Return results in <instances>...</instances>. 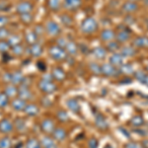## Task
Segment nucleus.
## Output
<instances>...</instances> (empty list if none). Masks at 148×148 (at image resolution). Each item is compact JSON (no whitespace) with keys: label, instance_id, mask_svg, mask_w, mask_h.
<instances>
[{"label":"nucleus","instance_id":"obj_1","mask_svg":"<svg viewBox=\"0 0 148 148\" xmlns=\"http://www.w3.org/2000/svg\"><path fill=\"white\" fill-rule=\"evenodd\" d=\"M49 56H51L52 59L56 61H62L67 58V52L63 47H60L58 46H52L49 47Z\"/></svg>","mask_w":148,"mask_h":148},{"label":"nucleus","instance_id":"obj_2","mask_svg":"<svg viewBox=\"0 0 148 148\" xmlns=\"http://www.w3.org/2000/svg\"><path fill=\"white\" fill-rule=\"evenodd\" d=\"M98 28V23L94 18H86L81 24V31L84 34H92Z\"/></svg>","mask_w":148,"mask_h":148},{"label":"nucleus","instance_id":"obj_3","mask_svg":"<svg viewBox=\"0 0 148 148\" xmlns=\"http://www.w3.org/2000/svg\"><path fill=\"white\" fill-rule=\"evenodd\" d=\"M38 86H39L40 91L46 93V94H52L57 90V86L51 80L42 79L39 82Z\"/></svg>","mask_w":148,"mask_h":148},{"label":"nucleus","instance_id":"obj_4","mask_svg":"<svg viewBox=\"0 0 148 148\" xmlns=\"http://www.w3.org/2000/svg\"><path fill=\"white\" fill-rule=\"evenodd\" d=\"M101 73L106 76H110V77H114V76L120 75L121 71L116 66L112 65L111 63H104L101 66Z\"/></svg>","mask_w":148,"mask_h":148},{"label":"nucleus","instance_id":"obj_5","mask_svg":"<svg viewBox=\"0 0 148 148\" xmlns=\"http://www.w3.org/2000/svg\"><path fill=\"white\" fill-rule=\"evenodd\" d=\"M46 32L51 37H56L61 33V29L59 27V25L54 21H47L46 24V28H45Z\"/></svg>","mask_w":148,"mask_h":148},{"label":"nucleus","instance_id":"obj_6","mask_svg":"<svg viewBox=\"0 0 148 148\" xmlns=\"http://www.w3.org/2000/svg\"><path fill=\"white\" fill-rule=\"evenodd\" d=\"M33 9H34V6L29 1H21V2H19L17 4V6H16V11H17V13L19 15L32 13Z\"/></svg>","mask_w":148,"mask_h":148},{"label":"nucleus","instance_id":"obj_7","mask_svg":"<svg viewBox=\"0 0 148 148\" xmlns=\"http://www.w3.org/2000/svg\"><path fill=\"white\" fill-rule=\"evenodd\" d=\"M40 128L47 134H51L53 132V130H56V125L54 121L51 119H45L40 123Z\"/></svg>","mask_w":148,"mask_h":148},{"label":"nucleus","instance_id":"obj_8","mask_svg":"<svg viewBox=\"0 0 148 148\" xmlns=\"http://www.w3.org/2000/svg\"><path fill=\"white\" fill-rule=\"evenodd\" d=\"M14 130V123L9 119H3L0 121V132L3 134H9Z\"/></svg>","mask_w":148,"mask_h":148},{"label":"nucleus","instance_id":"obj_9","mask_svg":"<svg viewBox=\"0 0 148 148\" xmlns=\"http://www.w3.org/2000/svg\"><path fill=\"white\" fill-rule=\"evenodd\" d=\"M95 125L101 130H107L109 127V123L106 121L105 116H103L101 114H96L95 116Z\"/></svg>","mask_w":148,"mask_h":148},{"label":"nucleus","instance_id":"obj_10","mask_svg":"<svg viewBox=\"0 0 148 148\" xmlns=\"http://www.w3.org/2000/svg\"><path fill=\"white\" fill-rule=\"evenodd\" d=\"M81 5H82V0H64L63 1L64 8L71 11L77 10Z\"/></svg>","mask_w":148,"mask_h":148},{"label":"nucleus","instance_id":"obj_11","mask_svg":"<svg viewBox=\"0 0 148 148\" xmlns=\"http://www.w3.org/2000/svg\"><path fill=\"white\" fill-rule=\"evenodd\" d=\"M51 74L52 78H53L54 80L58 81V82H61V81H63L66 78L65 71H64L63 69L60 68V67H54V68H52Z\"/></svg>","mask_w":148,"mask_h":148},{"label":"nucleus","instance_id":"obj_12","mask_svg":"<svg viewBox=\"0 0 148 148\" xmlns=\"http://www.w3.org/2000/svg\"><path fill=\"white\" fill-rule=\"evenodd\" d=\"M11 106H12V108H13V110H15V111H17V112H21L25 110L26 106H27V102L19 97L14 98L13 101L11 103Z\"/></svg>","mask_w":148,"mask_h":148},{"label":"nucleus","instance_id":"obj_13","mask_svg":"<svg viewBox=\"0 0 148 148\" xmlns=\"http://www.w3.org/2000/svg\"><path fill=\"white\" fill-rule=\"evenodd\" d=\"M52 134V138L56 141H63L65 140V138L67 137V132L66 130L62 127H57L53 130Z\"/></svg>","mask_w":148,"mask_h":148},{"label":"nucleus","instance_id":"obj_14","mask_svg":"<svg viewBox=\"0 0 148 148\" xmlns=\"http://www.w3.org/2000/svg\"><path fill=\"white\" fill-rule=\"evenodd\" d=\"M18 97L21 98V99L25 100L26 102L31 100L33 98V94L31 92L30 88L26 87V86H21L19 88V92H18Z\"/></svg>","mask_w":148,"mask_h":148},{"label":"nucleus","instance_id":"obj_15","mask_svg":"<svg viewBox=\"0 0 148 148\" xmlns=\"http://www.w3.org/2000/svg\"><path fill=\"white\" fill-rule=\"evenodd\" d=\"M40 144L42 148H58L56 143V140L51 136H44L40 140Z\"/></svg>","mask_w":148,"mask_h":148},{"label":"nucleus","instance_id":"obj_16","mask_svg":"<svg viewBox=\"0 0 148 148\" xmlns=\"http://www.w3.org/2000/svg\"><path fill=\"white\" fill-rule=\"evenodd\" d=\"M24 78H25V76L21 71H15V72L11 73V83L13 85H21Z\"/></svg>","mask_w":148,"mask_h":148},{"label":"nucleus","instance_id":"obj_17","mask_svg":"<svg viewBox=\"0 0 148 148\" xmlns=\"http://www.w3.org/2000/svg\"><path fill=\"white\" fill-rule=\"evenodd\" d=\"M24 112H25L28 116H36L39 114L40 109L36 104H27Z\"/></svg>","mask_w":148,"mask_h":148},{"label":"nucleus","instance_id":"obj_18","mask_svg":"<svg viewBox=\"0 0 148 148\" xmlns=\"http://www.w3.org/2000/svg\"><path fill=\"white\" fill-rule=\"evenodd\" d=\"M66 106H67V108L70 110L71 112H73V113H79L80 111V105L78 101L76 99H74V98H70V99H68L67 101H66Z\"/></svg>","mask_w":148,"mask_h":148},{"label":"nucleus","instance_id":"obj_19","mask_svg":"<svg viewBox=\"0 0 148 148\" xmlns=\"http://www.w3.org/2000/svg\"><path fill=\"white\" fill-rule=\"evenodd\" d=\"M110 63L112 65L116 66V67H119V66H121L123 64V56H121V53H113V56L110 57Z\"/></svg>","mask_w":148,"mask_h":148},{"label":"nucleus","instance_id":"obj_20","mask_svg":"<svg viewBox=\"0 0 148 148\" xmlns=\"http://www.w3.org/2000/svg\"><path fill=\"white\" fill-rule=\"evenodd\" d=\"M29 54L34 57H40L42 54V46H40L39 44H35L32 45L29 47Z\"/></svg>","mask_w":148,"mask_h":148},{"label":"nucleus","instance_id":"obj_21","mask_svg":"<svg viewBox=\"0 0 148 148\" xmlns=\"http://www.w3.org/2000/svg\"><path fill=\"white\" fill-rule=\"evenodd\" d=\"M19 88L16 85H8L4 90V93L6 94V96L10 99V98H16L18 96Z\"/></svg>","mask_w":148,"mask_h":148},{"label":"nucleus","instance_id":"obj_22","mask_svg":"<svg viewBox=\"0 0 148 148\" xmlns=\"http://www.w3.org/2000/svg\"><path fill=\"white\" fill-rule=\"evenodd\" d=\"M133 45L140 49H147L148 47V38L147 37H137L133 40Z\"/></svg>","mask_w":148,"mask_h":148},{"label":"nucleus","instance_id":"obj_23","mask_svg":"<svg viewBox=\"0 0 148 148\" xmlns=\"http://www.w3.org/2000/svg\"><path fill=\"white\" fill-rule=\"evenodd\" d=\"M138 5L136 2L131 1V2H125L123 5V11L126 12V13H133V12L137 11Z\"/></svg>","mask_w":148,"mask_h":148},{"label":"nucleus","instance_id":"obj_24","mask_svg":"<svg viewBox=\"0 0 148 148\" xmlns=\"http://www.w3.org/2000/svg\"><path fill=\"white\" fill-rule=\"evenodd\" d=\"M119 42H125L126 40H130V31H127L126 29L125 30L121 31V32H119L118 35H116V37H114Z\"/></svg>","mask_w":148,"mask_h":148},{"label":"nucleus","instance_id":"obj_25","mask_svg":"<svg viewBox=\"0 0 148 148\" xmlns=\"http://www.w3.org/2000/svg\"><path fill=\"white\" fill-rule=\"evenodd\" d=\"M25 40L30 46H32V45L37 44L38 35L36 34L34 31H29V32L26 33V35H25Z\"/></svg>","mask_w":148,"mask_h":148},{"label":"nucleus","instance_id":"obj_26","mask_svg":"<svg viewBox=\"0 0 148 148\" xmlns=\"http://www.w3.org/2000/svg\"><path fill=\"white\" fill-rule=\"evenodd\" d=\"M64 49H65L66 52H67L68 54H70V56H75L78 52V46L74 42H67Z\"/></svg>","mask_w":148,"mask_h":148},{"label":"nucleus","instance_id":"obj_27","mask_svg":"<svg viewBox=\"0 0 148 148\" xmlns=\"http://www.w3.org/2000/svg\"><path fill=\"white\" fill-rule=\"evenodd\" d=\"M114 37H116L114 32L112 30H109V29H106L101 33V39L105 42H111L112 40L114 39Z\"/></svg>","mask_w":148,"mask_h":148},{"label":"nucleus","instance_id":"obj_28","mask_svg":"<svg viewBox=\"0 0 148 148\" xmlns=\"http://www.w3.org/2000/svg\"><path fill=\"white\" fill-rule=\"evenodd\" d=\"M93 54H94V56L96 57V58L103 59L107 56V51H106V49H104V47H97L93 49Z\"/></svg>","mask_w":148,"mask_h":148},{"label":"nucleus","instance_id":"obj_29","mask_svg":"<svg viewBox=\"0 0 148 148\" xmlns=\"http://www.w3.org/2000/svg\"><path fill=\"white\" fill-rule=\"evenodd\" d=\"M26 148H42V144L37 138L31 137L26 142Z\"/></svg>","mask_w":148,"mask_h":148},{"label":"nucleus","instance_id":"obj_30","mask_svg":"<svg viewBox=\"0 0 148 148\" xmlns=\"http://www.w3.org/2000/svg\"><path fill=\"white\" fill-rule=\"evenodd\" d=\"M134 76L139 82L148 86V75L146 73L142 72V71H136V72H134Z\"/></svg>","mask_w":148,"mask_h":148},{"label":"nucleus","instance_id":"obj_31","mask_svg":"<svg viewBox=\"0 0 148 148\" xmlns=\"http://www.w3.org/2000/svg\"><path fill=\"white\" fill-rule=\"evenodd\" d=\"M8 44L10 45V47H14L17 46V45L21 44V37L19 35H10L8 38Z\"/></svg>","mask_w":148,"mask_h":148},{"label":"nucleus","instance_id":"obj_32","mask_svg":"<svg viewBox=\"0 0 148 148\" xmlns=\"http://www.w3.org/2000/svg\"><path fill=\"white\" fill-rule=\"evenodd\" d=\"M14 125H15L16 130L20 132H23V131L26 130V123L23 119L21 118H18L15 120V123H14Z\"/></svg>","mask_w":148,"mask_h":148},{"label":"nucleus","instance_id":"obj_33","mask_svg":"<svg viewBox=\"0 0 148 148\" xmlns=\"http://www.w3.org/2000/svg\"><path fill=\"white\" fill-rule=\"evenodd\" d=\"M47 5L52 11H58L60 9V0H47Z\"/></svg>","mask_w":148,"mask_h":148},{"label":"nucleus","instance_id":"obj_34","mask_svg":"<svg viewBox=\"0 0 148 148\" xmlns=\"http://www.w3.org/2000/svg\"><path fill=\"white\" fill-rule=\"evenodd\" d=\"M135 53H136V51H135V49L132 47L127 46L123 47L121 49V56H133Z\"/></svg>","mask_w":148,"mask_h":148},{"label":"nucleus","instance_id":"obj_35","mask_svg":"<svg viewBox=\"0 0 148 148\" xmlns=\"http://www.w3.org/2000/svg\"><path fill=\"white\" fill-rule=\"evenodd\" d=\"M12 140L10 137L5 136L0 139V148H12Z\"/></svg>","mask_w":148,"mask_h":148},{"label":"nucleus","instance_id":"obj_36","mask_svg":"<svg viewBox=\"0 0 148 148\" xmlns=\"http://www.w3.org/2000/svg\"><path fill=\"white\" fill-rule=\"evenodd\" d=\"M9 104V98L6 96L4 92L0 93V109L6 108Z\"/></svg>","mask_w":148,"mask_h":148},{"label":"nucleus","instance_id":"obj_37","mask_svg":"<svg viewBox=\"0 0 148 148\" xmlns=\"http://www.w3.org/2000/svg\"><path fill=\"white\" fill-rule=\"evenodd\" d=\"M130 123H131V125L134 126H141L143 123H144V119H143L141 116H135L131 119Z\"/></svg>","mask_w":148,"mask_h":148},{"label":"nucleus","instance_id":"obj_38","mask_svg":"<svg viewBox=\"0 0 148 148\" xmlns=\"http://www.w3.org/2000/svg\"><path fill=\"white\" fill-rule=\"evenodd\" d=\"M10 49L11 47L8 44V42H6V40H0V53L2 54L7 53Z\"/></svg>","mask_w":148,"mask_h":148},{"label":"nucleus","instance_id":"obj_39","mask_svg":"<svg viewBox=\"0 0 148 148\" xmlns=\"http://www.w3.org/2000/svg\"><path fill=\"white\" fill-rule=\"evenodd\" d=\"M12 52L15 54L16 56H21L24 53V47L22 45H17V46H14L11 47Z\"/></svg>","mask_w":148,"mask_h":148},{"label":"nucleus","instance_id":"obj_40","mask_svg":"<svg viewBox=\"0 0 148 148\" xmlns=\"http://www.w3.org/2000/svg\"><path fill=\"white\" fill-rule=\"evenodd\" d=\"M33 18H34V17H33L32 13L23 14V15H20V20H21V22H23L24 24H30V23H32Z\"/></svg>","mask_w":148,"mask_h":148},{"label":"nucleus","instance_id":"obj_41","mask_svg":"<svg viewBox=\"0 0 148 148\" xmlns=\"http://www.w3.org/2000/svg\"><path fill=\"white\" fill-rule=\"evenodd\" d=\"M56 116H57V119L61 121V123H65V121H67L68 119H69L68 114L65 111H58L56 114Z\"/></svg>","mask_w":148,"mask_h":148},{"label":"nucleus","instance_id":"obj_42","mask_svg":"<svg viewBox=\"0 0 148 148\" xmlns=\"http://www.w3.org/2000/svg\"><path fill=\"white\" fill-rule=\"evenodd\" d=\"M119 49H120V46H119L118 42H111L108 44V46H107V49H108L109 51H112V52H116V51H119Z\"/></svg>","mask_w":148,"mask_h":148},{"label":"nucleus","instance_id":"obj_43","mask_svg":"<svg viewBox=\"0 0 148 148\" xmlns=\"http://www.w3.org/2000/svg\"><path fill=\"white\" fill-rule=\"evenodd\" d=\"M89 67H90V70H91L94 74H96V75H99V74H101V66L98 65L97 63L91 62V63L89 64Z\"/></svg>","mask_w":148,"mask_h":148},{"label":"nucleus","instance_id":"obj_44","mask_svg":"<svg viewBox=\"0 0 148 148\" xmlns=\"http://www.w3.org/2000/svg\"><path fill=\"white\" fill-rule=\"evenodd\" d=\"M61 22H62V24L64 26H70L71 24H72V18L70 17L69 15H67V14H63V15H61Z\"/></svg>","mask_w":148,"mask_h":148},{"label":"nucleus","instance_id":"obj_45","mask_svg":"<svg viewBox=\"0 0 148 148\" xmlns=\"http://www.w3.org/2000/svg\"><path fill=\"white\" fill-rule=\"evenodd\" d=\"M120 71L125 74H130L133 72V68H132V66H131V64H123V65L121 66Z\"/></svg>","mask_w":148,"mask_h":148},{"label":"nucleus","instance_id":"obj_46","mask_svg":"<svg viewBox=\"0 0 148 148\" xmlns=\"http://www.w3.org/2000/svg\"><path fill=\"white\" fill-rule=\"evenodd\" d=\"M9 36H10V32L5 27L0 29V40H4L5 39H8Z\"/></svg>","mask_w":148,"mask_h":148},{"label":"nucleus","instance_id":"obj_47","mask_svg":"<svg viewBox=\"0 0 148 148\" xmlns=\"http://www.w3.org/2000/svg\"><path fill=\"white\" fill-rule=\"evenodd\" d=\"M98 145H99V142L95 137L90 138L88 141V148H98Z\"/></svg>","mask_w":148,"mask_h":148},{"label":"nucleus","instance_id":"obj_48","mask_svg":"<svg viewBox=\"0 0 148 148\" xmlns=\"http://www.w3.org/2000/svg\"><path fill=\"white\" fill-rule=\"evenodd\" d=\"M8 22H9V18L7 16L0 15V29L5 27L7 24H8Z\"/></svg>","mask_w":148,"mask_h":148},{"label":"nucleus","instance_id":"obj_49","mask_svg":"<svg viewBox=\"0 0 148 148\" xmlns=\"http://www.w3.org/2000/svg\"><path fill=\"white\" fill-rule=\"evenodd\" d=\"M66 44H67V42H66V40L64 39V38H59L58 40H57V44H56V46H58V47H65L66 46Z\"/></svg>","mask_w":148,"mask_h":148},{"label":"nucleus","instance_id":"obj_50","mask_svg":"<svg viewBox=\"0 0 148 148\" xmlns=\"http://www.w3.org/2000/svg\"><path fill=\"white\" fill-rule=\"evenodd\" d=\"M125 148H142L141 145H139L136 142H128L125 144Z\"/></svg>","mask_w":148,"mask_h":148},{"label":"nucleus","instance_id":"obj_51","mask_svg":"<svg viewBox=\"0 0 148 148\" xmlns=\"http://www.w3.org/2000/svg\"><path fill=\"white\" fill-rule=\"evenodd\" d=\"M4 81L5 82H11V73L4 74Z\"/></svg>","mask_w":148,"mask_h":148},{"label":"nucleus","instance_id":"obj_52","mask_svg":"<svg viewBox=\"0 0 148 148\" xmlns=\"http://www.w3.org/2000/svg\"><path fill=\"white\" fill-rule=\"evenodd\" d=\"M131 82H132V79H130V78H126V79H123L121 81V84H131Z\"/></svg>","mask_w":148,"mask_h":148},{"label":"nucleus","instance_id":"obj_53","mask_svg":"<svg viewBox=\"0 0 148 148\" xmlns=\"http://www.w3.org/2000/svg\"><path fill=\"white\" fill-rule=\"evenodd\" d=\"M120 130H121V132H123V134H125V136L127 137V138H130V133H128V132H127V131H126V130H125V128H123V127H120Z\"/></svg>","mask_w":148,"mask_h":148},{"label":"nucleus","instance_id":"obj_54","mask_svg":"<svg viewBox=\"0 0 148 148\" xmlns=\"http://www.w3.org/2000/svg\"><path fill=\"white\" fill-rule=\"evenodd\" d=\"M141 145H142V148H148V139L142 140Z\"/></svg>","mask_w":148,"mask_h":148},{"label":"nucleus","instance_id":"obj_55","mask_svg":"<svg viewBox=\"0 0 148 148\" xmlns=\"http://www.w3.org/2000/svg\"><path fill=\"white\" fill-rule=\"evenodd\" d=\"M144 1V4L145 5H148V0H143Z\"/></svg>","mask_w":148,"mask_h":148},{"label":"nucleus","instance_id":"obj_56","mask_svg":"<svg viewBox=\"0 0 148 148\" xmlns=\"http://www.w3.org/2000/svg\"><path fill=\"white\" fill-rule=\"evenodd\" d=\"M146 26H147V29H148V19L146 20Z\"/></svg>","mask_w":148,"mask_h":148},{"label":"nucleus","instance_id":"obj_57","mask_svg":"<svg viewBox=\"0 0 148 148\" xmlns=\"http://www.w3.org/2000/svg\"><path fill=\"white\" fill-rule=\"evenodd\" d=\"M145 69H146V71H148V65H146V67H145Z\"/></svg>","mask_w":148,"mask_h":148},{"label":"nucleus","instance_id":"obj_58","mask_svg":"<svg viewBox=\"0 0 148 148\" xmlns=\"http://www.w3.org/2000/svg\"><path fill=\"white\" fill-rule=\"evenodd\" d=\"M134 1H136V0H134Z\"/></svg>","mask_w":148,"mask_h":148}]
</instances>
